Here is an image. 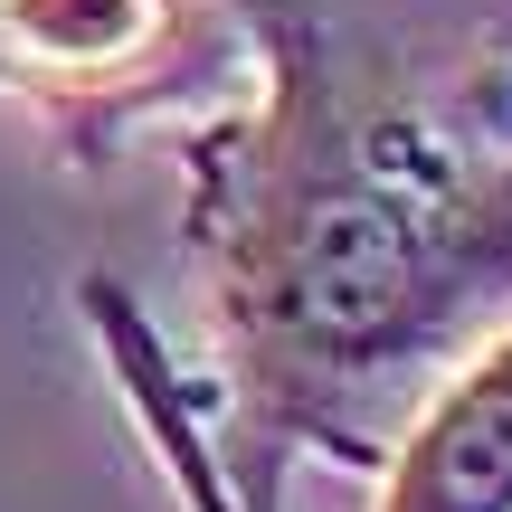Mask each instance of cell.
<instances>
[{"mask_svg":"<svg viewBox=\"0 0 512 512\" xmlns=\"http://www.w3.org/2000/svg\"><path fill=\"white\" fill-rule=\"evenodd\" d=\"M190 266L219 361L200 408L238 512H285V465H380L512 275V181L437 133L361 114L275 38L266 95L190 143Z\"/></svg>","mask_w":512,"mask_h":512,"instance_id":"obj_1","label":"cell"},{"mask_svg":"<svg viewBox=\"0 0 512 512\" xmlns=\"http://www.w3.org/2000/svg\"><path fill=\"white\" fill-rule=\"evenodd\" d=\"M219 67L200 0H0V95L114 133Z\"/></svg>","mask_w":512,"mask_h":512,"instance_id":"obj_2","label":"cell"},{"mask_svg":"<svg viewBox=\"0 0 512 512\" xmlns=\"http://www.w3.org/2000/svg\"><path fill=\"white\" fill-rule=\"evenodd\" d=\"M370 475V512H512V323L427 380Z\"/></svg>","mask_w":512,"mask_h":512,"instance_id":"obj_3","label":"cell"}]
</instances>
